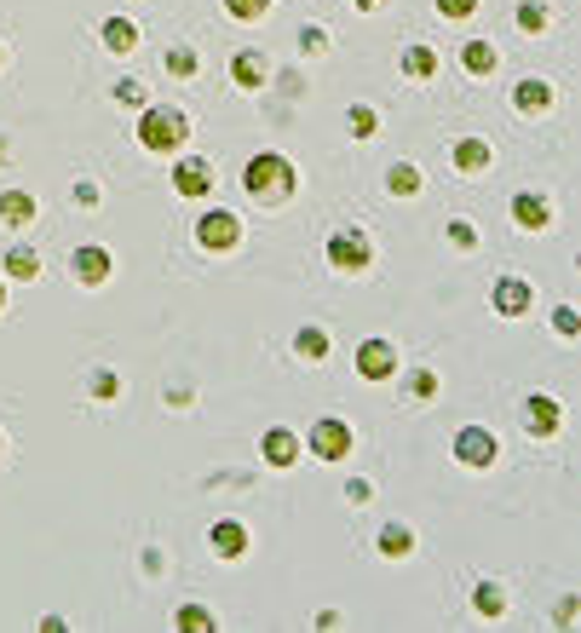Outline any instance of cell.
I'll list each match as a JSON object with an SVG mask.
<instances>
[{
  "label": "cell",
  "instance_id": "obj_40",
  "mask_svg": "<svg viewBox=\"0 0 581 633\" xmlns=\"http://www.w3.org/2000/svg\"><path fill=\"white\" fill-rule=\"evenodd\" d=\"M75 202H81V208H98V185H87V179H81V185H75Z\"/></svg>",
  "mask_w": 581,
  "mask_h": 633
},
{
  "label": "cell",
  "instance_id": "obj_26",
  "mask_svg": "<svg viewBox=\"0 0 581 633\" xmlns=\"http://www.w3.org/2000/svg\"><path fill=\"white\" fill-rule=\"evenodd\" d=\"M346 127H351V139H374V133H380V110H369V104H351V110H346Z\"/></svg>",
  "mask_w": 581,
  "mask_h": 633
},
{
  "label": "cell",
  "instance_id": "obj_38",
  "mask_svg": "<svg viewBox=\"0 0 581 633\" xmlns=\"http://www.w3.org/2000/svg\"><path fill=\"white\" fill-rule=\"evenodd\" d=\"M346 501H357V507H363V501H374V484H369V478H351V484H346Z\"/></svg>",
  "mask_w": 581,
  "mask_h": 633
},
{
  "label": "cell",
  "instance_id": "obj_3",
  "mask_svg": "<svg viewBox=\"0 0 581 633\" xmlns=\"http://www.w3.org/2000/svg\"><path fill=\"white\" fill-rule=\"evenodd\" d=\"M196 242H202L208 254H236V248H242V219L225 213V208L202 213V219H196Z\"/></svg>",
  "mask_w": 581,
  "mask_h": 633
},
{
  "label": "cell",
  "instance_id": "obj_33",
  "mask_svg": "<svg viewBox=\"0 0 581 633\" xmlns=\"http://www.w3.org/2000/svg\"><path fill=\"white\" fill-rule=\"evenodd\" d=\"M173 622H179V628H185V633H208V628H213V616H208V610H202V605H185V610H179V616H173Z\"/></svg>",
  "mask_w": 581,
  "mask_h": 633
},
{
  "label": "cell",
  "instance_id": "obj_25",
  "mask_svg": "<svg viewBox=\"0 0 581 633\" xmlns=\"http://www.w3.org/2000/svg\"><path fill=\"white\" fill-rule=\"evenodd\" d=\"M403 75H409V81H432V75H438V52L432 47H409L403 52Z\"/></svg>",
  "mask_w": 581,
  "mask_h": 633
},
{
  "label": "cell",
  "instance_id": "obj_8",
  "mask_svg": "<svg viewBox=\"0 0 581 633\" xmlns=\"http://www.w3.org/2000/svg\"><path fill=\"white\" fill-rule=\"evenodd\" d=\"M357 375L363 380H392L397 375V346L392 340H363V346H357Z\"/></svg>",
  "mask_w": 581,
  "mask_h": 633
},
{
  "label": "cell",
  "instance_id": "obj_39",
  "mask_svg": "<svg viewBox=\"0 0 581 633\" xmlns=\"http://www.w3.org/2000/svg\"><path fill=\"white\" fill-rule=\"evenodd\" d=\"M300 47H305V52H323V47H328V35H323V29H305Z\"/></svg>",
  "mask_w": 581,
  "mask_h": 633
},
{
  "label": "cell",
  "instance_id": "obj_17",
  "mask_svg": "<svg viewBox=\"0 0 581 633\" xmlns=\"http://www.w3.org/2000/svg\"><path fill=\"white\" fill-rule=\"evenodd\" d=\"M98 41H104L110 52H121V58H127V52H139V24H133V18H104Z\"/></svg>",
  "mask_w": 581,
  "mask_h": 633
},
{
  "label": "cell",
  "instance_id": "obj_42",
  "mask_svg": "<svg viewBox=\"0 0 581 633\" xmlns=\"http://www.w3.org/2000/svg\"><path fill=\"white\" fill-rule=\"evenodd\" d=\"M0 311H6V277H0Z\"/></svg>",
  "mask_w": 581,
  "mask_h": 633
},
{
  "label": "cell",
  "instance_id": "obj_44",
  "mask_svg": "<svg viewBox=\"0 0 581 633\" xmlns=\"http://www.w3.org/2000/svg\"><path fill=\"white\" fill-rule=\"evenodd\" d=\"M0 455H6V438H0Z\"/></svg>",
  "mask_w": 581,
  "mask_h": 633
},
{
  "label": "cell",
  "instance_id": "obj_27",
  "mask_svg": "<svg viewBox=\"0 0 581 633\" xmlns=\"http://www.w3.org/2000/svg\"><path fill=\"white\" fill-rule=\"evenodd\" d=\"M472 605H478V616H501V610H507V593H501V582H478Z\"/></svg>",
  "mask_w": 581,
  "mask_h": 633
},
{
  "label": "cell",
  "instance_id": "obj_30",
  "mask_svg": "<svg viewBox=\"0 0 581 633\" xmlns=\"http://www.w3.org/2000/svg\"><path fill=\"white\" fill-rule=\"evenodd\" d=\"M443 231H449V242H455V248H466V254L478 248V225H472V219H449Z\"/></svg>",
  "mask_w": 581,
  "mask_h": 633
},
{
  "label": "cell",
  "instance_id": "obj_7",
  "mask_svg": "<svg viewBox=\"0 0 581 633\" xmlns=\"http://www.w3.org/2000/svg\"><path fill=\"white\" fill-rule=\"evenodd\" d=\"M524 432L530 438H558V426H564V409H558V398H547V392H535V398H524Z\"/></svg>",
  "mask_w": 581,
  "mask_h": 633
},
{
  "label": "cell",
  "instance_id": "obj_18",
  "mask_svg": "<svg viewBox=\"0 0 581 633\" xmlns=\"http://www.w3.org/2000/svg\"><path fill=\"white\" fill-rule=\"evenodd\" d=\"M512 104H518L524 116H547V110H553V87H547V81H518V87H512Z\"/></svg>",
  "mask_w": 581,
  "mask_h": 633
},
{
  "label": "cell",
  "instance_id": "obj_22",
  "mask_svg": "<svg viewBox=\"0 0 581 633\" xmlns=\"http://www.w3.org/2000/svg\"><path fill=\"white\" fill-rule=\"evenodd\" d=\"M449 162L461 167V173H484V167H489V144L484 139H455Z\"/></svg>",
  "mask_w": 581,
  "mask_h": 633
},
{
  "label": "cell",
  "instance_id": "obj_10",
  "mask_svg": "<svg viewBox=\"0 0 581 633\" xmlns=\"http://www.w3.org/2000/svg\"><path fill=\"white\" fill-rule=\"evenodd\" d=\"M259 455H265V467L288 472V467H294V461H300V438H294L288 426H271V432L259 438Z\"/></svg>",
  "mask_w": 581,
  "mask_h": 633
},
{
  "label": "cell",
  "instance_id": "obj_1",
  "mask_svg": "<svg viewBox=\"0 0 581 633\" xmlns=\"http://www.w3.org/2000/svg\"><path fill=\"white\" fill-rule=\"evenodd\" d=\"M242 185H248V196H254L259 208H277V202L294 196V162L277 156V150H265V156H254V162L242 167Z\"/></svg>",
  "mask_w": 581,
  "mask_h": 633
},
{
  "label": "cell",
  "instance_id": "obj_28",
  "mask_svg": "<svg viewBox=\"0 0 581 633\" xmlns=\"http://www.w3.org/2000/svg\"><path fill=\"white\" fill-rule=\"evenodd\" d=\"M547 18H553V12H547V0H524V6H518V29H524V35H541Z\"/></svg>",
  "mask_w": 581,
  "mask_h": 633
},
{
  "label": "cell",
  "instance_id": "obj_20",
  "mask_svg": "<svg viewBox=\"0 0 581 633\" xmlns=\"http://www.w3.org/2000/svg\"><path fill=\"white\" fill-rule=\"evenodd\" d=\"M495 64H501L495 41H466V47H461V70L466 75H495Z\"/></svg>",
  "mask_w": 581,
  "mask_h": 633
},
{
  "label": "cell",
  "instance_id": "obj_2",
  "mask_svg": "<svg viewBox=\"0 0 581 633\" xmlns=\"http://www.w3.org/2000/svg\"><path fill=\"white\" fill-rule=\"evenodd\" d=\"M185 139H190V116H185V110H167V104H150V110H139V144H144V150L173 156Z\"/></svg>",
  "mask_w": 581,
  "mask_h": 633
},
{
  "label": "cell",
  "instance_id": "obj_41",
  "mask_svg": "<svg viewBox=\"0 0 581 633\" xmlns=\"http://www.w3.org/2000/svg\"><path fill=\"white\" fill-rule=\"evenodd\" d=\"M351 6H357V12H374V6H386V0H351Z\"/></svg>",
  "mask_w": 581,
  "mask_h": 633
},
{
  "label": "cell",
  "instance_id": "obj_19",
  "mask_svg": "<svg viewBox=\"0 0 581 633\" xmlns=\"http://www.w3.org/2000/svg\"><path fill=\"white\" fill-rule=\"evenodd\" d=\"M0 219H6L12 231H24L29 219H35V196H29V190H0Z\"/></svg>",
  "mask_w": 581,
  "mask_h": 633
},
{
  "label": "cell",
  "instance_id": "obj_13",
  "mask_svg": "<svg viewBox=\"0 0 581 633\" xmlns=\"http://www.w3.org/2000/svg\"><path fill=\"white\" fill-rule=\"evenodd\" d=\"M173 190H179V196H208L213 190V167L202 162V156H185V162L173 167Z\"/></svg>",
  "mask_w": 581,
  "mask_h": 633
},
{
  "label": "cell",
  "instance_id": "obj_36",
  "mask_svg": "<svg viewBox=\"0 0 581 633\" xmlns=\"http://www.w3.org/2000/svg\"><path fill=\"white\" fill-rule=\"evenodd\" d=\"M553 329H558V334H564V340H576V329H581V317H576V311H570V305H558V311H553Z\"/></svg>",
  "mask_w": 581,
  "mask_h": 633
},
{
  "label": "cell",
  "instance_id": "obj_6",
  "mask_svg": "<svg viewBox=\"0 0 581 633\" xmlns=\"http://www.w3.org/2000/svg\"><path fill=\"white\" fill-rule=\"evenodd\" d=\"M305 444H311L317 461H346V455H351V426L334 421V415H323V421L305 432Z\"/></svg>",
  "mask_w": 581,
  "mask_h": 633
},
{
  "label": "cell",
  "instance_id": "obj_23",
  "mask_svg": "<svg viewBox=\"0 0 581 633\" xmlns=\"http://www.w3.org/2000/svg\"><path fill=\"white\" fill-rule=\"evenodd\" d=\"M6 277L12 282H35L41 277V254H35V248H6Z\"/></svg>",
  "mask_w": 581,
  "mask_h": 633
},
{
  "label": "cell",
  "instance_id": "obj_29",
  "mask_svg": "<svg viewBox=\"0 0 581 633\" xmlns=\"http://www.w3.org/2000/svg\"><path fill=\"white\" fill-rule=\"evenodd\" d=\"M167 70H173L179 81H185V75H196V70H202V52H196V47H173V52H167Z\"/></svg>",
  "mask_w": 581,
  "mask_h": 633
},
{
  "label": "cell",
  "instance_id": "obj_21",
  "mask_svg": "<svg viewBox=\"0 0 581 633\" xmlns=\"http://www.w3.org/2000/svg\"><path fill=\"white\" fill-rule=\"evenodd\" d=\"M386 190H392V196H420V190H426V173H420L415 162H392L386 167Z\"/></svg>",
  "mask_w": 581,
  "mask_h": 633
},
{
  "label": "cell",
  "instance_id": "obj_43",
  "mask_svg": "<svg viewBox=\"0 0 581 633\" xmlns=\"http://www.w3.org/2000/svg\"><path fill=\"white\" fill-rule=\"evenodd\" d=\"M0 70H6V47H0Z\"/></svg>",
  "mask_w": 581,
  "mask_h": 633
},
{
  "label": "cell",
  "instance_id": "obj_24",
  "mask_svg": "<svg viewBox=\"0 0 581 633\" xmlns=\"http://www.w3.org/2000/svg\"><path fill=\"white\" fill-rule=\"evenodd\" d=\"M294 352H300L305 363H323V357H328V329H317V323H305V329L294 334Z\"/></svg>",
  "mask_w": 581,
  "mask_h": 633
},
{
  "label": "cell",
  "instance_id": "obj_32",
  "mask_svg": "<svg viewBox=\"0 0 581 633\" xmlns=\"http://www.w3.org/2000/svg\"><path fill=\"white\" fill-rule=\"evenodd\" d=\"M409 398H415V403H432V398H438V375H432V369L409 375Z\"/></svg>",
  "mask_w": 581,
  "mask_h": 633
},
{
  "label": "cell",
  "instance_id": "obj_15",
  "mask_svg": "<svg viewBox=\"0 0 581 633\" xmlns=\"http://www.w3.org/2000/svg\"><path fill=\"white\" fill-rule=\"evenodd\" d=\"M374 553H380V559H409V553H415V530H409V524H380Z\"/></svg>",
  "mask_w": 581,
  "mask_h": 633
},
{
  "label": "cell",
  "instance_id": "obj_35",
  "mask_svg": "<svg viewBox=\"0 0 581 633\" xmlns=\"http://www.w3.org/2000/svg\"><path fill=\"white\" fill-rule=\"evenodd\" d=\"M87 392H93V398H116V392H121V380L110 375V369H98V375L87 380Z\"/></svg>",
  "mask_w": 581,
  "mask_h": 633
},
{
  "label": "cell",
  "instance_id": "obj_12",
  "mask_svg": "<svg viewBox=\"0 0 581 633\" xmlns=\"http://www.w3.org/2000/svg\"><path fill=\"white\" fill-rule=\"evenodd\" d=\"M70 271L81 288H98V282H110V248H75L70 254Z\"/></svg>",
  "mask_w": 581,
  "mask_h": 633
},
{
  "label": "cell",
  "instance_id": "obj_5",
  "mask_svg": "<svg viewBox=\"0 0 581 633\" xmlns=\"http://www.w3.org/2000/svg\"><path fill=\"white\" fill-rule=\"evenodd\" d=\"M328 265H334V271H369L374 265V242L363 231H334L328 236Z\"/></svg>",
  "mask_w": 581,
  "mask_h": 633
},
{
  "label": "cell",
  "instance_id": "obj_37",
  "mask_svg": "<svg viewBox=\"0 0 581 633\" xmlns=\"http://www.w3.org/2000/svg\"><path fill=\"white\" fill-rule=\"evenodd\" d=\"M438 12H443V18H472V12H478V0H438Z\"/></svg>",
  "mask_w": 581,
  "mask_h": 633
},
{
  "label": "cell",
  "instance_id": "obj_31",
  "mask_svg": "<svg viewBox=\"0 0 581 633\" xmlns=\"http://www.w3.org/2000/svg\"><path fill=\"white\" fill-rule=\"evenodd\" d=\"M225 12H231V18H242V24H254V18H265V12H271V0H225Z\"/></svg>",
  "mask_w": 581,
  "mask_h": 633
},
{
  "label": "cell",
  "instance_id": "obj_14",
  "mask_svg": "<svg viewBox=\"0 0 581 633\" xmlns=\"http://www.w3.org/2000/svg\"><path fill=\"white\" fill-rule=\"evenodd\" d=\"M489 300H495L501 317H524V311H530V282H524V277H501Z\"/></svg>",
  "mask_w": 581,
  "mask_h": 633
},
{
  "label": "cell",
  "instance_id": "obj_16",
  "mask_svg": "<svg viewBox=\"0 0 581 633\" xmlns=\"http://www.w3.org/2000/svg\"><path fill=\"white\" fill-rule=\"evenodd\" d=\"M208 541H213V553H219V559H242V553H248V530H242L236 518H219Z\"/></svg>",
  "mask_w": 581,
  "mask_h": 633
},
{
  "label": "cell",
  "instance_id": "obj_34",
  "mask_svg": "<svg viewBox=\"0 0 581 633\" xmlns=\"http://www.w3.org/2000/svg\"><path fill=\"white\" fill-rule=\"evenodd\" d=\"M116 104H127V110H150V104H144V81H116Z\"/></svg>",
  "mask_w": 581,
  "mask_h": 633
},
{
  "label": "cell",
  "instance_id": "obj_11",
  "mask_svg": "<svg viewBox=\"0 0 581 633\" xmlns=\"http://www.w3.org/2000/svg\"><path fill=\"white\" fill-rule=\"evenodd\" d=\"M512 219H518L524 231H547V225H553V202H547L541 190H518V196H512Z\"/></svg>",
  "mask_w": 581,
  "mask_h": 633
},
{
  "label": "cell",
  "instance_id": "obj_9",
  "mask_svg": "<svg viewBox=\"0 0 581 633\" xmlns=\"http://www.w3.org/2000/svg\"><path fill=\"white\" fill-rule=\"evenodd\" d=\"M231 81L242 87V93H259V87L271 81V58H265L259 47H242V52L231 58Z\"/></svg>",
  "mask_w": 581,
  "mask_h": 633
},
{
  "label": "cell",
  "instance_id": "obj_4",
  "mask_svg": "<svg viewBox=\"0 0 581 633\" xmlns=\"http://www.w3.org/2000/svg\"><path fill=\"white\" fill-rule=\"evenodd\" d=\"M455 461H461V467H472V472L495 467V461H501L495 432H484V426H461V432H455Z\"/></svg>",
  "mask_w": 581,
  "mask_h": 633
}]
</instances>
